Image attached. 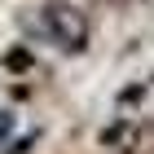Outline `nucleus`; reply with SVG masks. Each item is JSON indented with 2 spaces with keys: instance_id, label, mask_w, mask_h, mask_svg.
<instances>
[{
  "instance_id": "nucleus-1",
  "label": "nucleus",
  "mask_w": 154,
  "mask_h": 154,
  "mask_svg": "<svg viewBox=\"0 0 154 154\" xmlns=\"http://www.w3.org/2000/svg\"><path fill=\"white\" fill-rule=\"evenodd\" d=\"M22 31L31 40H48V44H57L62 53H84L88 40H93V22H88V13L84 9H71V5H62V0H48L40 5V13H22Z\"/></svg>"
},
{
  "instance_id": "nucleus-2",
  "label": "nucleus",
  "mask_w": 154,
  "mask_h": 154,
  "mask_svg": "<svg viewBox=\"0 0 154 154\" xmlns=\"http://www.w3.org/2000/svg\"><path fill=\"white\" fill-rule=\"evenodd\" d=\"M0 66L9 75H26V71H35V48L31 44H13L5 57H0Z\"/></svg>"
},
{
  "instance_id": "nucleus-3",
  "label": "nucleus",
  "mask_w": 154,
  "mask_h": 154,
  "mask_svg": "<svg viewBox=\"0 0 154 154\" xmlns=\"http://www.w3.org/2000/svg\"><path fill=\"white\" fill-rule=\"evenodd\" d=\"M35 141H40V128H35V132H26V137H18L13 145H5V154H26V150H31Z\"/></svg>"
},
{
  "instance_id": "nucleus-4",
  "label": "nucleus",
  "mask_w": 154,
  "mask_h": 154,
  "mask_svg": "<svg viewBox=\"0 0 154 154\" xmlns=\"http://www.w3.org/2000/svg\"><path fill=\"white\" fill-rule=\"evenodd\" d=\"M13 123H18V119H13V110H0V145L13 137Z\"/></svg>"
},
{
  "instance_id": "nucleus-5",
  "label": "nucleus",
  "mask_w": 154,
  "mask_h": 154,
  "mask_svg": "<svg viewBox=\"0 0 154 154\" xmlns=\"http://www.w3.org/2000/svg\"><path fill=\"white\" fill-rule=\"evenodd\" d=\"M141 97H145V84H132V88H123V93H119V101L128 106V101H141Z\"/></svg>"
}]
</instances>
